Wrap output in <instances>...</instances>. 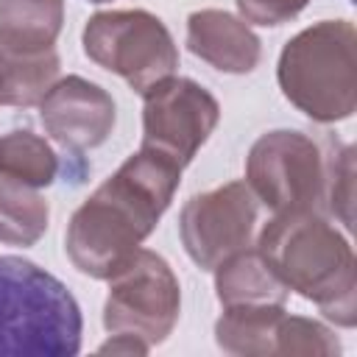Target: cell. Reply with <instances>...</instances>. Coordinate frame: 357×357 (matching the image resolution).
<instances>
[{"label": "cell", "mask_w": 357, "mask_h": 357, "mask_svg": "<svg viewBox=\"0 0 357 357\" xmlns=\"http://www.w3.org/2000/svg\"><path fill=\"white\" fill-rule=\"evenodd\" d=\"M181 184V167L142 148L131 153L70 218L64 248L92 279H109L156 229Z\"/></svg>", "instance_id": "1"}, {"label": "cell", "mask_w": 357, "mask_h": 357, "mask_svg": "<svg viewBox=\"0 0 357 357\" xmlns=\"http://www.w3.org/2000/svg\"><path fill=\"white\" fill-rule=\"evenodd\" d=\"M254 248L279 282L312 301L324 318L346 329L357 324L354 251L324 212L273 215Z\"/></svg>", "instance_id": "2"}, {"label": "cell", "mask_w": 357, "mask_h": 357, "mask_svg": "<svg viewBox=\"0 0 357 357\" xmlns=\"http://www.w3.org/2000/svg\"><path fill=\"white\" fill-rule=\"evenodd\" d=\"M84 315L53 273L22 257H0V354L75 357Z\"/></svg>", "instance_id": "3"}, {"label": "cell", "mask_w": 357, "mask_h": 357, "mask_svg": "<svg viewBox=\"0 0 357 357\" xmlns=\"http://www.w3.org/2000/svg\"><path fill=\"white\" fill-rule=\"evenodd\" d=\"M282 95L315 123L349 120L357 109V31L349 20H324L298 31L279 53Z\"/></svg>", "instance_id": "4"}, {"label": "cell", "mask_w": 357, "mask_h": 357, "mask_svg": "<svg viewBox=\"0 0 357 357\" xmlns=\"http://www.w3.org/2000/svg\"><path fill=\"white\" fill-rule=\"evenodd\" d=\"M326 176L329 148L293 128L265 131L245 156V184L273 215L326 212Z\"/></svg>", "instance_id": "5"}, {"label": "cell", "mask_w": 357, "mask_h": 357, "mask_svg": "<svg viewBox=\"0 0 357 357\" xmlns=\"http://www.w3.org/2000/svg\"><path fill=\"white\" fill-rule=\"evenodd\" d=\"M84 53L98 67L120 75L137 95L176 75L178 47L167 25L145 8H112L86 20Z\"/></svg>", "instance_id": "6"}, {"label": "cell", "mask_w": 357, "mask_h": 357, "mask_svg": "<svg viewBox=\"0 0 357 357\" xmlns=\"http://www.w3.org/2000/svg\"><path fill=\"white\" fill-rule=\"evenodd\" d=\"M106 282V332L134 335L151 349L170 337L181 312V287L162 254L139 245Z\"/></svg>", "instance_id": "7"}, {"label": "cell", "mask_w": 357, "mask_h": 357, "mask_svg": "<svg viewBox=\"0 0 357 357\" xmlns=\"http://www.w3.org/2000/svg\"><path fill=\"white\" fill-rule=\"evenodd\" d=\"M142 100V148L173 159L184 170L215 131L220 103L198 81L181 75L159 81Z\"/></svg>", "instance_id": "8"}, {"label": "cell", "mask_w": 357, "mask_h": 357, "mask_svg": "<svg viewBox=\"0 0 357 357\" xmlns=\"http://www.w3.org/2000/svg\"><path fill=\"white\" fill-rule=\"evenodd\" d=\"M257 198L245 181H226L192 195L178 215V237L201 271H215L226 257L251 245Z\"/></svg>", "instance_id": "9"}, {"label": "cell", "mask_w": 357, "mask_h": 357, "mask_svg": "<svg viewBox=\"0 0 357 357\" xmlns=\"http://www.w3.org/2000/svg\"><path fill=\"white\" fill-rule=\"evenodd\" d=\"M39 120L61 148L81 153L109 139L117 123V109L103 86L81 75H67L39 100Z\"/></svg>", "instance_id": "10"}, {"label": "cell", "mask_w": 357, "mask_h": 357, "mask_svg": "<svg viewBox=\"0 0 357 357\" xmlns=\"http://www.w3.org/2000/svg\"><path fill=\"white\" fill-rule=\"evenodd\" d=\"M187 47L209 67L245 75L259 64L262 42L251 25L223 8H201L187 17Z\"/></svg>", "instance_id": "11"}, {"label": "cell", "mask_w": 357, "mask_h": 357, "mask_svg": "<svg viewBox=\"0 0 357 357\" xmlns=\"http://www.w3.org/2000/svg\"><path fill=\"white\" fill-rule=\"evenodd\" d=\"M284 304H237L223 307L215 321V343L234 357H271L279 354Z\"/></svg>", "instance_id": "12"}, {"label": "cell", "mask_w": 357, "mask_h": 357, "mask_svg": "<svg viewBox=\"0 0 357 357\" xmlns=\"http://www.w3.org/2000/svg\"><path fill=\"white\" fill-rule=\"evenodd\" d=\"M215 296L223 307L237 304H284L290 290L268 268L257 248H240L215 271Z\"/></svg>", "instance_id": "13"}, {"label": "cell", "mask_w": 357, "mask_h": 357, "mask_svg": "<svg viewBox=\"0 0 357 357\" xmlns=\"http://www.w3.org/2000/svg\"><path fill=\"white\" fill-rule=\"evenodd\" d=\"M64 25V0H0V47L11 53L53 50Z\"/></svg>", "instance_id": "14"}, {"label": "cell", "mask_w": 357, "mask_h": 357, "mask_svg": "<svg viewBox=\"0 0 357 357\" xmlns=\"http://www.w3.org/2000/svg\"><path fill=\"white\" fill-rule=\"evenodd\" d=\"M59 75L61 61L56 47L45 53H11L0 47V106H39Z\"/></svg>", "instance_id": "15"}, {"label": "cell", "mask_w": 357, "mask_h": 357, "mask_svg": "<svg viewBox=\"0 0 357 357\" xmlns=\"http://www.w3.org/2000/svg\"><path fill=\"white\" fill-rule=\"evenodd\" d=\"M50 223V206L39 190L0 176V243L28 248L39 243Z\"/></svg>", "instance_id": "16"}, {"label": "cell", "mask_w": 357, "mask_h": 357, "mask_svg": "<svg viewBox=\"0 0 357 357\" xmlns=\"http://www.w3.org/2000/svg\"><path fill=\"white\" fill-rule=\"evenodd\" d=\"M0 176L42 190L56 181L59 156L45 137L28 128H14L0 137Z\"/></svg>", "instance_id": "17"}, {"label": "cell", "mask_w": 357, "mask_h": 357, "mask_svg": "<svg viewBox=\"0 0 357 357\" xmlns=\"http://www.w3.org/2000/svg\"><path fill=\"white\" fill-rule=\"evenodd\" d=\"M326 212H332L346 229L354 226V148L329 145L326 176Z\"/></svg>", "instance_id": "18"}, {"label": "cell", "mask_w": 357, "mask_h": 357, "mask_svg": "<svg viewBox=\"0 0 357 357\" xmlns=\"http://www.w3.org/2000/svg\"><path fill=\"white\" fill-rule=\"evenodd\" d=\"M340 340L337 335L324 326L321 321L304 318V315H284L282 324V343L279 354H312V357H332L340 354Z\"/></svg>", "instance_id": "19"}, {"label": "cell", "mask_w": 357, "mask_h": 357, "mask_svg": "<svg viewBox=\"0 0 357 357\" xmlns=\"http://www.w3.org/2000/svg\"><path fill=\"white\" fill-rule=\"evenodd\" d=\"M240 17L248 25H265V28H276L290 22L293 17H298L310 0H234Z\"/></svg>", "instance_id": "20"}, {"label": "cell", "mask_w": 357, "mask_h": 357, "mask_svg": "<svg viewBox=\"0 0 357 357\" xmlns=\"http://www.w3.org/2000/svg\"><path fill=\"white\" fill-rule=\"evenodd\" d=\"M98 351H100V354H126V357H134V354H148L151 346L142 343V340L134 337V335H112L106 343L98 346Z\"/></svg>", "instance_id": "21"}, {"label": "cell", "mask_w": 357, "mask_h": 357, "mask_svg": "<svg viewBox=\"0 0 357 357\" xmlns=\"http://www.w3.org/2000/svg\"><path fill=\"white\" fill-rule=\"evenodd\" d=\"M86 3H109V0H86Z\"/></svg>", "instance_id": "22"}]
</instances>
